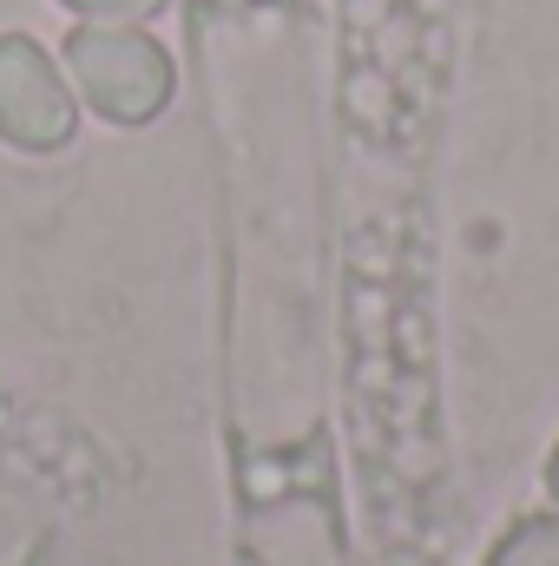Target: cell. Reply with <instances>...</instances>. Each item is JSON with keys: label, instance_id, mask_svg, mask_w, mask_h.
Returning <instances> with one entry per match:
<instances>
[{"label": "cell", "instance_id": "6da1fadb", "mask_svg": "<svg viewBox=\"0 0 559 566\" xmlns=\"http://www.w3.org/2000/svg\"><path fill=\"white\" fill-rule=\"evenodd\" d=\"M66 73L86 93V106L113 126H145L171 106V53L139 20H80L66 33Z\"/></svg>", "mask_w": 559, "mask_h": 566}, {"label": "cell", "instance_id": "7a4b0ae2", "mask_svg": "<svg viewBox=\"0 0 559 566\" xmlns=\"http://www.w3.org/2000/svg\"><path fill=\"white\" fill-rule=\"evenodd\" d=\"M0 139L20 151H60L73 139V86L27 33H0Z\"/></svg>", "mask_w": 559, "mask_h": 566}, {"label": "cell", "instance_id": "3957f363", "mask_svg": "<svg viewBox=\"0 0 559 566\" xmlns=\"http://www.w3.org/2000/svg\"><path fill=\"white\" fill-rule=\"evenodd\" d=\"M487 566H559V514H534V521H520V527L494 547V560Z\"/></svg>", "mask_w": 559, "mask_h": 566}, {"label": "cell", "instance_id": "277c9868", "mask_svg": "<svg viewBox=\"0 0 559 566\" xmlns=\"http://www.w3.org/2000/svg\"><path fill=\"white\" fill-rule=\"evenodd\" d=\"M80 20H151L165 0H66Z\"/></svg>", "mask_w": 559, "mask_h": 566}, {"label": "cell", "instance_id": "5b68a950", "mask_svg": "<svg viewBox=\"0 0 559 566\" xmlns=\"http://www.w3.org/2000/svg\"><path fill=\"white\" fill-rule=\"evenodd\" d=\"M547 488H553V501H559V448H553V461H547Z\"/></svg>", "mask_w": 559, "mask_h": 566}, {"label": "cell", "instance_id": "8992f818", "mask_svg": "<svg viewBox=\"0 0 559 566\" xmlns=\"http://www.w3.org/2000/svg\"><path fill=\"white\" fill-rule=\"evenodd\" d=\"M0 416H7V402H0Z\"/></svg>", "mask_w": 559, "mask_h": 566}]
</instances>
